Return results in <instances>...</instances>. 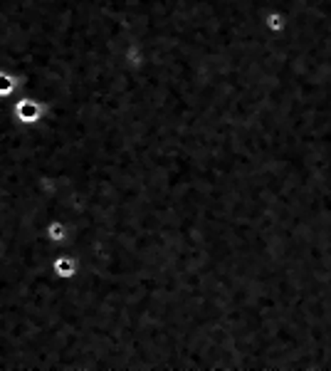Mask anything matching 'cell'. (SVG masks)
<instances>
[{
  "label": "cell",
  "mask_w": 331,
  "mask_h": 371,
  "mask_svg": "<svg viewBox=\"0 0 331 371\" xmlns=\"http://www.w3.org/2000/svg\"><path fill=\"white\" fill-rule=\"evenodd\" d=\"M52 275L62 282H75L80 277V260L72 253L57 250L52 257Z\"/></svg>",
  "instance_id": "obj_2"
},
{
  "label": "cell",
  "mask_w": 331,
  "mask_h": 371,
  "mask_svg": "<svg viewBox=\"0 0 331 371\" xmlns=\"http://www.w3.org/2000/svg\"><path fill=\"white\" fill-rule=\"evenodd\" d=\"M18 90H20V80H18L15 72L11 70H0V104L11 111L13 99L18 97Z\"/></svg>",
  "instance_id": "obj_4"
},
{
  "label": "cell",
  "mask_w": 331,
  "mask_h": 371,
  "mask_svg": "<svg viewBox=\"0 0 331 371\" xmlns=\"http://www.w3.org/2000/svg\"><path fill=\"white\" fill-rule=\"evenodd\" d=\"M11 116L15 124L27 126V129H35L37 124H42V119L47 116V107L42 99L32 95H20L13 99L11 104Z\"/></svg>",
  "instance_id": "obj_1"
},
{
  "label": "cell",
  "mask_w": 331,
  "mask_h": 371,
  "mask_svg": "<svg viewBox=\"0 0 331 371\" xmlns=\"http://www.w3.org/2000/svg\"><path fill=\"white\" fill-rule=\"evenodd\" d=\"M42 233H45V241L50 243L52 248H57V250L65 248L72 238V228L65 218H50V221L45 223V231Z\"/></svg>",
  "instance_id": "obj_3"
}]
</instances>
